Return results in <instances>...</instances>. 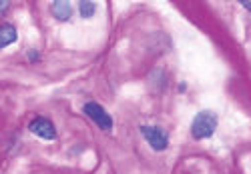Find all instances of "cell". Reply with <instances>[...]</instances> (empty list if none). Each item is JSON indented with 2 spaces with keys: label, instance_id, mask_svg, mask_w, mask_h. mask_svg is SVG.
Returning <instances> with one entry per match:
<instances>
[{
  "label": "cell",
  "instance_id": "obj_1",
  "mask_svg": "<svg viewBox=\"0 0 251 174\" xmlns=\"http://www.w3.org/2000/svg\"><path fill=\"white\" fill-rule=\"evenodd\" d=\"M215 130H217V116L211 110H201L191 122V136L195 140L213 136Z\"/></svg>",
  "mask_w": 251,
  "mask_h": 174
},
{
  "label": "cell",
  "instance_id": "obj_2",
  "mask_svg": "<svg viewBox=\"0 0 251 174\" xmlns=\"http://www.w3.org/2000/svg\"><path fill=\"white\" fill-rule=\"evenodd\" d=\"M82 112H85L100 130H104V132L113 130V116H111L107 110H104V108H102L99 102H95V100L87 102L85 106H82Z\"/></svg>",
  "mask_w": 251,
  "mask_h": 174
},
{
  "label": "cell",
  "instance_id": "obj_3",
  "mask_svg": "<svg viewBox=\"0 0 251 174\" xmlns=\"http://www.w3.org/2000/svg\"><path fill=\"white\" fill-rule=\"evenodd\" d=\"M141 134L145 136V140L149 142V146L157 152L165 150L169 146V134L167 130H163L161 126H155V124H143L141 126Z\"/></svg>",
  "mask_w": 251,
  "mask_h": 174
},
{
  "label": "cell",
  "instance_id": "obj_4",
  "mask_svg": "<svg viewBox=\"0 0 251 174\" xmlns=\"http://www.w3.org/2000/svg\"><path fill=\"white\" fill-rule=\"evenodd\" d=\"M28 130L32 134H36L43 140H54L56 138V128L52 124V120L45 118V116H36L28 122Z\"/></svg>",
  "mask_w": 251,
  "mask_h": 174
},
{
  "label": "cell",
  "instance_id": "obj_5",
  "mask_svg": "<svg viewBox=\"0 0 251 174\" xmlns=\"http://www.w3.org/2000/svg\"><path fill=\"white\" fill-rule=\"evenodd\" d=\"M50 12L56 20L67 22V20L73 16V2H69V0H56V2L50 4Z\"/></svg>",
  "mask_w": 251,
  "mask_h": 174
},
{
  "label": "cell",
  "instance_id": "obj_6",
  "mask_svg": "<svg viewBox=\"0 0 251 174\" xmlns=\"http://www.w3.org/2000/svg\"><path fill=\"white\" fill-rule=\"evenodd\" d=\"M16 40H18V30L14 24H10V22L0 24V50L6 48L8 44H12Z\"/></svg>",
  "mask_w": 251,
  "mask_h": 174
},
{
  "label": "cell",
  "instance_id": "obj_7",
  "mask_svg": "<svg viewBox=\"0 0 251 174\" xmlns=\"http://www.w3.org/2000/svg\"><path fill=\"white\" fill-rule=\"evenodd\" d=\"M78 12L82 18H93L97 12V4L91 2V0H82V2H78Z\"/></svg>",
  "mask_w": 251,
  "mask_h": 174
},
{
  "label": "cell",
  "instance_id": "obj_8",
  "mask_svg": "<svg viewBox=\"0 0 251 174\" xmlns=\"http://www.w3.org/2000/svg\"><path fill=\"white\" fill-rule=\"evenodd\" d=\"M26 56H28V60H30V62H38V60H40V54H38L36 50H28V54H26Z\"/></svg>",
  "mask_w": 251,
  "mask_h": 174
},
{
  "label": "cell",
  "instance_id": "obj_9",
  "mask_svg": "<svg viewBox=\"0 0 251 174\" xmlns=\"http://www.w3.org/2000/svg\"><path fill=\"white\" fill-rule=\"evenodd\" d=\"M8 8H10V2H6V0H2V2H0V16H4Z\"/></svg>",
  "mask_w": 251,
  "mask_h": 174
},
{
  "label": "cell",
  "instance_id": "obj_10",
  "mask_svg": "<svg viewBox=\"0 0 251 174\" xmlns=\"http://www.w3.org/2000/svg\"><path fill=\"white\" fill-rule=\"evenodd\" d=\"M241 6H243V8H247V10L251 12V2H241Z\"/></svg>",
  "mask_w": 251,
  "mask_h": 174
}]
</instances>
